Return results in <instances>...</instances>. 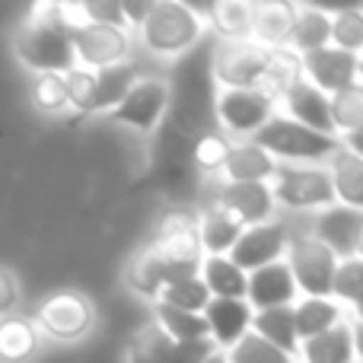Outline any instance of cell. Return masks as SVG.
<instances>
[{
	"label": "cell",
	"instance_id": "obj_1",
	"mask_svg": "<svg viewBox=\"0 0 363 363\" xmlns=\"http://www.w3.org/2000/svg\"><path fill=\"white\" fill-rule=\"evenodd\" d=\"M16 55L26 67L38 74H67L77 67L74 32L61 23L57 4L32 6L16 32Z\"/></svg>",
	"mask_w": 363,
	"mask_h": 363
},
{
	"label": "cell",
	"instance_id": "obj_2",
	"mask_svg": "<svg viewBox=\"0 0 363 363\" xmlns=\"http://www.w3.org/2000/svg\"><path fill=\"white\" fill-rule=\"evenodd\" d=\"M252 144L262 147L271 160H287V163H319L325 157H335L341 150L338 134H319L296 125L287 115H271L255 134Z\"/></svg>",
	"mask_w": 363,
	"mask_h": 363
},
{
	"label": "cell",
	"instance_id": "obj_3",
	"mask_svg": "<svg viewBox=\"0 0 363 363\" xmlns=\"http://www.w3.org/2000/svg\"><path fill=\"white\" fill-rule=\"evenodd\" d=\"M144 42L147 48L172 55V51H185L198 42L201 35V16L188 4L176 0H160L150 6V16L144 19Z\"/></svg>",
	"mask_w": 363,
	"mask_h": 363
},
{
	"label": "cell",
	"instance_id": "obj_4",
	"mask_svg": "<svg viewBox=\"0 0 363 363\" xmlns=\"http://www.w3.org/2000/svg\"><path fill=\"white\" fill-rule=\"evenodd\" d=\"M271 48L255 38H233L223 42L211 57V77L223 83V89H255L268 67Z\"/></svg>",
	"mask_w": 363,
	"mask_h": 363
},
{
	"label": "cell",
	"instance_id": "obj_5",
	"mask_svg": "<svg viewBox=\"0 0 363 363\" xmlns=\"http://www.w3.org/2000/svg\"><path fill=\"white\" fill-rule=\"evenodd\" d=\"M287 268L294 274L296 290H303L306 296H322V300L332 296L338 258L315 236H296L294 242H287Z\"/></svg>",
	"mask_w": 363,
	"mask_h": 363
},
{
	"label": "cell",
	"instance_id": "obj_6",
	"mask_svg": "<svg viewBox=\"0 0 363 363\" xmlns=\"http://www.w3.org/2000/svg\"><path fill=\"white\" fill-rule=\"evenodd\" d=\"M281 204L287 207H332L335 188L332 176L322 166H277L274 188H271Z\"/></svg>",
	"mask_w": 363,
	"mask_h": 363
},
{
	"label": "cell",
	"instance_id": "obj_7",
	"mask_svg": "<svg viewBox=\"0 0 363 363\" xmlns=\"http://www.w3.org/2000/svg\"><path fill=\"white\" fill-rule=\"evenodd\" d=\"M160 255L176 268H185L191 274L201 271V242H198V220L188 211H166V217L157 226V242Z\"/></svg>",
	"mask_w": 363,
	"mask_h": 363
},
{
	"label": "cell",
	"instance_id": "obj_8",
	"mask_svg": "<svg viewBox=\"0 0 363 363\" xmlns=\"http://www.w3.org/2000/svg\"><path fill=\"white\" fill-rule=\"evenodd\" d=\"M287 226L277 223V220H264L258 226H245L242 236L236 239V245L230 249V262L236 264L239 271L252 274V271L264 268L271 262H281V255L287 252Z\"/></svg>",
	"mask_w": 363,
	"mask_h": 363
},
{
	"label": "cell",
	"instance_id": "obj_9",
	"mask_svg": "<svg viewBox=\"0 0 363 363\" xmlns=\"http://www.w3.org/2000/svg\"><path fill=\"white\" fill-rule=\"evenodd\" d=\"M166 108H169V86H166V80L147 77V80H138L128 89V96L108 112V118L150 134L160 125V118L166 115Z\"/></svg>",
	"mask_w": 363,
	"mask_h": 363
},
{
	"label": "cell",
	"instance_id": "obj_10",
	"mask_svg": "<svg viewBox=\"0 0 363 363\" xmlns=\"http://www.w3.org/2000/svg\"><path fill=\"white\" fill-rule=\"evenodd\" d=\"M220 125L233 134H255L274 115V99L262 89H220L213 99Z\"/></svg>",
	"mask_w": 363,
	"mask_h": 363
},
{
	"label": "cell",
	"instance_id": "obj_11",
	"mask_svg": "<svg viewBox=\"0 0 363 363\" xmlns=\"http://www.w3.org/2000/svg\"><path fill=\"white\" fill-rule=\"evenodd\" d=\"M38 325L57 341H77L93 325V306L83 294L61 290L38 306Z\"/></svg>",
	"mask_w": 363,
	"mask_h": 363
},
{
	"label": "cell",
	"instance_id": "obj_12",
	"mask_svg": "<svg viewBox=\"0 0 363 363\" xmlns=\"http://www.w3.org/2000/svg\"><path fill=\"white\" fill-rule=\"evenodd\" d=\"M357 61H360V55L341 51V48H335V45H325V48H319V51L300 55L303 77H309V83H313L315 89H322L325 96L357 83Z\"/></svg>",
	"mask_w": 363,
	"mask_h": 363
},
{
	"label": "cell",
	"instance_id": "obj_13",
	"mask_svg": "<svg viewBox=\"0 0 363 363\" xmlns=\"http://www.w3.org/2000/svg\"><path fill=\"white\" fill-rule=\"evenodd\" d=\"M131 48L125 29H115V26H83L80 32H74V55L77 61L86 70H102L112 67V64H121Z\"/></svg>",
	"mask_w": 363,
	"mask_h": 363
},
{
	"label": "cell",
	"instance_id": "obj_14",
	"mask_svg": "<svg viewBox=\"0 0 363 363\" xmlns=\"http://www.w3.org/2000/svg\"><path fill=\"white\" fill-rule=\"evenodd\" d=\"M217 207H223L242 226H258L274 211V194L268 182H226L217 194Z\"/></svg>",
	"mask_w": 363,
	"mask_h": 363
},
{
	"label": "cell",
	"instance_id": "obj_15",
	"mask_svg": "<svg viewBox=\"0 0 363 363\" xmlns=\"http://www.w3.org/2000/svg\"><path fill=\"white\" fill-rule=\"evenodd\" d=\"M363 230V211H354V207L345 204H332L319 213L315 220V239L332 252L338 262L357 255V236Z\"/></svg>",
	"mask_w": 363,
	"mask_h": 363
},
{
	"label": "cell",
	"instance_id": "obj_16",
	"mask_svg": "<svg viewBox=\"0 0 363 363\" xmlns=\"http://www.w3.org/2000/svg\"><path fill=\"white\" fill-rule=\"evenodd\" d=\"M296 284L290 274L287 262H271L264 268L252 271L249 284H245V303H249L255 313L262 309H274V306H290L296 300Z\"/></svg>",
	"mask_w": 363,
	"mask_h": 363
},
{
	"label": "cell",
	"instance_id": "obj_17",
	"mask_svg": "<svg viewBox=\"0 0 363 363\" xmlns=\"http://www.w3.org/2000/svg\"><path fill=\"white\" fill-rule=\"evenodd\" d=\"M185 277H198V274L169 264L160 255L157 245H150V249H144L140 255H134V262L128 264V287L140 296H160L163 287H169V284H176V281H185Z\"/></svg>",
	"mask_w": 363,
	"mask_h": 363
},
{
	"label": "cell",
	"instance_id": "obj_18",
	"mask_svg": "<svg viewBox=\"0 0 363 363\" xmlns=\"http://www.w3.org/2000/svg\"><path fill=\"white\" fill-rule=\"evenodd\" d=\"M201 315H204V322H207V335H211L213 345L233 347L252 328L255 309L245 300H211Z\"/></svg>",
	"mask_w": 363,
	"mask_h": 363
},
{
	"label": "cell",
	"instance_id": "obj_19",
	"mask_svg": "<svg viewBox=\"0 0 363 363\" xmlns=\"http://www.w3.org/2000/svg\"><path fill=\"white\" fill-rule=\"evenodd\" d=\"M281 99H284V108H287V118H294L296 125L319 134H335L332 112H328V96L322 89H315L309 80L294 83Z\"/></svg>",
	"mask_w": 363,
	"mask_h": 363
},
{
	"label": "cell",
	"instance_id": "obj_20",
	"mask_svg": "<svg viewBox=\"0 0 363 363\" xmlns=\"http://www.w3.org/2000/svg\"><path fill=\"white\" fill-rule=\"evenodd\" d=\"M294 16H296L294 4L268 0V4L252 6V29L249 32L264 48H284V45L290 42V32H294Z\"/></svg>",
	"mask_w": 363,
	"mask_h": 363
},
{
	"label": "cell",
	"instance_id": "obj_21",
	"mask_svg": "<svg viewBox=\"0 0 363 363\" xmlns=\"http://www.w3.org/2000/svg\"><path fill=\"white\" fill-rule=\"evenodd\" d=\"M198 277L204 281L211 300H245V284H249V274L239 271L226 255L201 258Z\"/></svg>",
	"mask_w": 363,
	"mask_h": 363
},
{
	"label": "cell",
	"instance_id": "obj_22",
	"mask_svg": "<svg viewBox=\"0 0 363 363\" xmlns=\"http://www.w3.org/2000/svg\"><path fill=\"white\" fill-rule=\"evenodd\" d=\"M245 226L239 223L236 217L223 211V207L211 204L204 211V217L198 220V242H201V252L207 255H230V249L236 245V239L242 236Z\"/></svg>",
	"mask_w": 363,
	"mask_h": 363
},
{
	"label": "cell",
	"instance_id": "obj_23",
	"mask_svg": "<svg viewBox=\"0 0 363 363\" xmlns=\"http://www.w3.org/2000/svg\"><path fill=\"white\" fill-rule=\"evenodd\" d=\"M303 363H354V341H351V325L338 322L335 328L315 335V338L300 345Z\"/></svg>",
	"mask_w": 363,
	"mask_h": 363
},
{
	"label": "cell",
	"instance_id": "obj_24",
	"mask_svg": "<svg viewBox=\"0 0 363 363\" xmlns=\"http://www.w3.org/2000/svg\"><path fill=\"white\" fill-rule=\"evenodd\" d=\"M252 332L258 338H264L268 345L281 347L290 357L300 354V341H296V328H294V306H274L255 313L252 315Z\"/></svg>",
	"mask_w": 363,
	"mask_h": 363
},
{
	"label": "cell",
	"instance_id": "obj_25",
	"mask_svg": "<svg viewBox=\"0 0 363 363\" xmlns=\"http://www.w3.org/2000/svg\"><path fill=\"white\" fill-rule=\"evenodd\" d=\"M341 322V306L332 300V296H306L303 303L294 306V328H296V341H309L315 335L328 332Z\"/></svg>",
	"mask_w": 363,
	"mask_h": 363
},
{
	"label": "cell",
	"instance_id": "obj_26",
	"mask_svg": "<svg viewBox=\"0 0 363 363\" xmlns=\"http://www.w3.org/2000/svg\"><path fill=\"white\" fill-rule=\"evenodd\" d=\"M328 176H332L335 201H341L345 207H354V211H363V160L341 147L332 157Z\"/></svg>",
	"mask_w": 363,
	"mask_h": 363
},
{
	"label": "cell",
	"instance_id": "obj_27",
	"mask_svg": "<svg viewBox=\"0 0 363 363\" xmlns=\"http://www.w3.org/2000/svg\"><path fill=\"white\" fill-rule=\"evenodd\" d=\"M290 42L303 55L325 48L332 42V16H328V10H322V6H296Z\"/></svg>",
	"mask_w": 363,
	"mask_h": 363
},
{
	"label": "cell",
	"instance_id": "obj_28",
	"mask_svg": "<svg viewBox=\"0 0 363 363\" xmlns=\"http://www.w3.org/2000/svg\"><path fill=\"white\" fill-rule=\"evenodd\" d=\"M300 80H303L300 55L290 48H271L268 67H264V74H262V80H258L255 89H262L264 96H271V99L277 102L294 83H300Z\"/></svg>",
	"mask_w": 363,
	"mask_h": 363
},
{
	"label": "cell",
	"instance_id": "obj_29",
	"mask_svg": "<svg viewBox=\"0 0 363 363\" xmlns=\"http://www.w3.org/2000/svg\"><path fill=\"white\" fill-rule=\"evenodd\" d=\"M274 160L255 147L252 140H242V144L230 147V157L223 163V172L230 176V182H264L274 176Z\"/></svg>",
	"mask_w": 363,
	"mask_h": 363
},
{
	"label": "cell",
	"instance_id": "obj_30",
	"mask_svg": "<svg viewBox=\"0 0 363 363\" xmlns=\"http://www.w3.org/2000/svg\"><path fill=\"white\" fill-rule=\"evenodd\" d=\"M138 83V70L134 64H112V67L96 70V112H112L128 89Z\"/></svg>",
	"mask_w": 363,
	"mask_h": 363
},
{
	"label": "cell",
	"instance_id": "obj_31",
	"mask_svg": "<svg viewBox=\"0 0 363 363\" xmlns=\"http://www.w3.org/2000/svg\"><path fill=\"white\" fill-rule=\"evenodd\" d=\"M38 345V332L29 319L19 315H6L0 319V360H26Z\"/></svg>",
	"mask_w": 363,
	"mask_h": 363
},
{
	"label": "cell",
	"instance_id": "obj_32",
	"mask_svg": "<svg viewBox=\"0 0 363 363\" xmlns=\"http://www.w3.org/2000/svg\"><path fill=\"white\" fill-rule=\"evenodd\" d=\"M169 347H172V338L157 325V322H150V325H144L131 341H128L125 363H166Z\"/></svg>",
	"mask_w": 363,
	"mask_h": 363
},
{
	"label": "cell",
	"instance_id": "obj_33",
	"mask_svg": "<svg viewBox=\"0 0 363 363\" xmlns=\"http://www.w3.org/2000/svg\"><path fill=\"white\" fill-rule=\"evenodd\" d=\"M157 325L169 335L172 341H201L211 338L207 335V322L201 313H185V309H172L157 303Z\"/></svg>",
	"mask_w": 363,
	"mask_h": 363
},
{
	"label": "cell",
	"instance_id": "obj_34",
	"mask_svg": "<svg viewBox=\"0 0 363 363\" xmlns=\"http://www.w3.org/2000/svg\"><path fill=\"white\" fill-rule=\"evenodd\" d=\"M328 112H332V125L335 131H354L363 125V86L351 83V86L338 89L328 96Z\"/></svg>",
	"mask_w": 363,
	"mask_h": 363
},
{
	"label": "cell",
	"instance_id": "obj_35",
	"mask_svg": "<svg viewBox=\"0 0 363 363\" xmlns=\"http://www.w3.org/2000/svg\"><path fill=\"white\" fill-rule=\"evenodd\" d=\"M211 23L213 29L223 35V42H233V38H245L252 29V6L239 4V0H223V4L211 6Z\"/></svg>",
	"mask_w": 363,
	"mask_h": 363
},
{
	"label": "cell",
	"instance_id": "obj_36",
	"mask_svg": "<svg viewBox=\"0 0 363 363\" xmlns=\"http://www.w3.org/2000/svg\"><path fill=\"white\" fill-rule=\"evenodd\" d=\"M332 45L357 55L363 51V6H341L332 10Z\"/></svg>",
	"mask_w": 363,
	"mask_h": 363
},
{
	"label": "cell",
	"instance_id": "obj_37",
	"mask_svg": "<svg viewBox=\"0 0 363 363\" xmlns=\"http://www.w3.org/2000/svg\"><path fill=\"white\" fill-rule=\"evenodd\" d=\"M226 363H294V357L284 354L281 347L268 345L264 338H258L255 332H245L242 338L226 351Z\"/></svg>",
	"mask_w": 363,
	"mask_h": 363
},
{
	"label": "cell",
	"instance_id": "obj_38",
	"mask_svg": "<svg viewBox=\"0 0 363 363\" xmlns=\"http://www.w3.org/2000/svg\"><path fill=\"white\" fill-rule=\"evenodd\" d=\"M160 303L172 306V309H185V313H204V306L211 303V294H207L201 277H185V281H176V284H169V287H163Z\"/></svg>",
	"mask_w": 363,
	"mask_h": 363
},
{
	"label": "cell",
	"instance_id": "obj_39",
	"mask_svg": "<svg viewBox=\"0 0 363 363\" xmlns=\"http://www.w3.org/2000/svg\"><path fill=\"white\" fill-rule=\"evenodd\" d=\"M230 147L233 144L223 138V134L204 131L191 140V163L204 172H217V169H223L226 157H230Z\"/></svg>",
	"mask_w": 363,
	"mask_h": 363
},
{
	"label": "cell",
	"instance_id": "obj_40",
	"mask_svg": "<svg viewBox=\"0 0 363 363\" xmlns=\"http://www.w3.org/2000/svg\"><path fill=\"white\" fill-rule=\"evenodd\" d=\"M64 86H67V106H74L80 115L96 112V70L74 67L64 74Z\"/></svg>",
	"mask_w": 363,
	"mask_h": 363
},
{
	"label": "cell",
	"instance_id": "obj_41",
	"mask_svg": "<svg viewBox=\"0 0 363 363\" xmlns=\"http://www.w3.org/2000/svg\"><path fill=\"white\" fill-rule=\"evenodd\" d=\"M32 102L42 112H64L67 108V86H64V74H38L32 83Z\"/></svg>",
	"mask_w": 363,
	"mask_h": 363
},
{
	"label": "cell",
	"instance_id": "obj_42",
	"mask_svg": "<svg viewBox=\"0 0 363 363\" xmlns=\"http://www.w3.org/2000/svg\"><path fill=\"white\" fill-rule=\"evenodd\" d=\"M332 296L345 303H357L363 296V258H345L335 268V281H332Z\"/></svg>",
	"mask_w": 363,
	"mask_h": 363
},
{
	"label": "cell",
	"instance_id": "obj_43",
	"mask_svg": "<svg viewBox=\"0 0 363 363\" xmlns=\"http://www.w3.org/2000/svg\"><path fill=\"white\" fill-rule=\"evenodd\" d=\"M213 351H217V345H213L211 338H201V341H172L166 363H204Z\"/></svg>",
	"mask_w": 363,
	"mask_h": 363
},
{
	"label": "cell",
	"instance_id": "obj_44",
	"mask_svg": "<svg viewBox=\"0 0 363 363\" xmlns=\"http://www.w3.org/2000/svg\"><path fill=\"white\" fill-rule=\"evenodd\" d=\"M83 13H86L89 23L96 26H115V29H125V13H121L118 0H102V4H83Z\"/></svg>",
	"mask_w": 363,
	"mask_h": 363
},
{
	"label": "cell",
	"instance_id": "obj_45",
	"mask_svg": "<svg viewBox=\"0 0 363 363\" xmlns=\"http://www.w3.org/2000/svg\"><path fill=\"white\" fill-rule=\"evenodd\" d=\"M16 300H19V290H16L13 274L10 271H0V319H6V315L13 313Z\"/></svg>",
	"mask_w": 363,
	"mask_h": 363
},
{
	"label": "cell",
	"instance_id": "obj_46",
	"mask_svg": "<svg viewBox=\"0 0 363 363\" xmlns=\"http://www.w3.org/2000/svg\"><path fill=\"white\" fill-rule=\"evenodd\" d=\"M121 4V13H125V23H134V26H144V19L150 16V0H118Z\"/></svg>",
	"mask_w": 363,
	"mask_h": 363
},
{
	"label": "cell",
	"instance_id": "obj_47",
	"mask_svg": "<svg viewBox=\"0 0 363 363\" xmlns=\"http://www.w3.org/2000/svg\"><path fill=\"white\" fill-rule=\"evenodd\" d=\"M341 147H345V150H351L354 157H360V160H363V125H360V128H354V131H347V134H345V140H341Z\"/></svg>",
	"mask_w": 363,
	"mask_h": 363
},
{
	"label": "cell",
	"instance_id": "obj_48",
	"mask_svg": "<svg viewBox=\"0 0 363 363\" xmlns=\"http://www.w3.org/2000/svg\"><path fill=\"white\" fill-rule=\"evenodd\" d=\"M351 341H354V360H363V322L351 325Z\"/></svg>",
	"mask_w": 363,
	"mask_h": 363
},
{
	"label": "cell",
	"instance_id": "obj_49",
	"mask_svg": "<svg viewBox=\"0 0 363 363\" xmlns=\"http://www.w3.org/2000/svg\"><path fill=\"white\" fill-rule=\"evenodd\" d=\"M204 363H226V354H220V351H213L211 357H207Z\"/></svg>",
	"mask_w": 363,
	"mask_h": 363
},
{
	"label": "cell",
	"instance_id": "obj_50",
	"mask_svg": "<svg viewBox=\"0 0 363 363\" xmlns=\"http://www.w3.org/2000/svg\"><path fill=\"white\" fill-rule=\"evenodd\" d=\"M354 315H357V322H363V296L354 303Z\"/></svg>",
	"mask_w": 363,
	"mask_h": 363
},
{
	"label": "cell",
	"instance_id": "obj_51",
	"mask_svg": "<svg viewBox=\"0 0 363 363\" xmlns=\"http://www.w3.org/2000/svg\"><path fill=\"white\" fill-rule=\"evenodd\" d=\"M357 83L363 86V55H360V61H357Z\"/></svg>",
	"mask_w": 363,
	"mask_h": 363
},
{
	"label": "cell",
	"instance_id": "obj_52",
	"mask_svg": "<svg viewBox=\"0 0 363 363\" xmlns=\"http://www.w3.org/2000/svg\"><path fill=\"white\" fill-rule=\"evenodd\" d=\"M357 258H363V230H360V236H357Z\"/></svg>",
	"mask_w": 363,
	"mask_h": 363
},
{
	"label": "cell",
	"instance_id": "obj_53",
	"mask_svg": "<svg viewBox=\"0 0 363 363\" xmlns=\"http://www.w3.org/2000/svg\"><path fill=\"white\" fill-rule=\"evenodd\" d=\"M354 363H363V360H354Z\"/></svg>",
	"mask_w": 363,
	"mask_h": 363
}]
</instances>
